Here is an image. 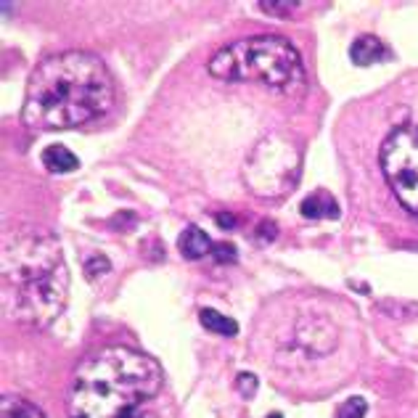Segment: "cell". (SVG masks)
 Segmentation results:
<instances>
[{"instance_id":"6da1fadb","label":"cell","mask_w":418,"mask_h":418,"mask_svg":"<svg viewBox=\"0 0 418 418\" xmlns=\"http://www.w3.org/2000/svg\"><path fill=\"white\" fill-rule=\"evenodd\" d=\"M114 104V82L106 64L85 51L45 58L30 77L21 120L35 130L80 127Z\"/></svg>"},{"instance_id":"7a4b0ae2","label":"cell","mask_w":418,"mask_h":418,"mask_svg":"<svg viewBox=\"0 0 418 418\" xmlns=\"http://www.w3.org/2000/svg\"><path fill=\"white\" fill-rule=\"evenodd\" d=\"M69 292V273L61 246L43 228H16L3 239V310L6 318L45 329Z\"/></svg>"},{"instance_id":"3957f363","label":"cell","mask_w":418,"mask_h":418,"mask_svg":"<svg viewBox=\"0 0 418 418\" xmlns=\"http://www.w3.org/2000/svg\"><path fill=\"white\" fill-rule=\"evenodd\" d=\"M162 368L127 347H106L85 358L69 389L72 418H159Z\"/></svg>"},{"instance_id":"277c9868","label":"cell","mask_w":418,"mask_h":418,"mask_svg":"<svg viewBox=\"0 0 418 418\" xmlns=\"http://www.w3.org/2000/svg\"><path fill=\"white\" fill-rule=\"evenodd\" d=\"M209 74L228 82L254 80L283 96L305 93V67L296 48L280 35H257L217 51L209 61Z\"/></svg>"},{"instance_id":"5b68a950","label":"cell","mask_w":418,"mask_h":418,"mask_svg":"<svg viewBox=\"0 0 418 418\" xmlns=\"http://www.w3.org/2000/svg\"><path fill=\"white\" fill-rule=\"evenodd\" d=\"M244 180L246 188L262 199H278L294 191L299 180V154L294 143L280 135L262 138L246 159Z\"/></svg>"},{"instance_id":"8992f818","label":"cell","mask_w":418,"mask_h":418,"mask_svg":"<svg viewBox=\"0 0 418 418\" xmlns=\"http://www.w3.org/2000/svg\"><path fill=\"white\" fill-rule=\"evenodd\" d=\"M382 170L402 207L418 217V127H400L384 140Z\"/></svg>"},{"instance_id":"52a82bcc","label":"cell","mask_w":418,"mask_h":418,"mask_svg":"<svg viewBox=\"0 0 418 418\" xmlns=\"http://www.w3.org/2000/svg\"><path fill=\"white\" fill-rule=\"evenodd\" d=\"M296 342L313 358H323L336 347V329L323 318H302L296 323Z\"/></svg>"},{"instance_id":"ba28073f","label":"cell","mask_w":418,"mask_h":418,"mask_svg":"<svg viewBox=\"0 0 418 418\" xmlns=\"http://www.w3.org/2000/svg\"><path fill=\"white\" fill-rule=\"evenodd\" d=\"M349 56H352V61H355L358 67H371V64H379V61H384V58L389 56V51H386V45H384L379 37L360 35L355 43H352Z\"/></svg>"},{"instance_id":"9c48e42d","label":"cell","mask_w":418,"mask_h":418,"mask_svg":"<svg viewBox=\"0 0 418 418\" xmlns=\"http://www.w3.org/2000/svg\"><path fill=\"white\" fill-rule=\"evenodd\" d=\"M177 246H180V254L186 260H199V257H204V254H209L214 249L201 228H186L180 233V239H177Z\"/></svg>"},{"instance_id":"30bf717a","label":"cell","mask_w":418,"mask_h":418,"mask_svg":"<svg viewBox=\"0 0 418 418\" xmlns=\"http://www.w3.org/2000/svg\"><path fill=\"white\" fill-rule=\"evenodd\" d=\"M302 214L310 220H329V217H339V207L331 193L315 191L302 201Z\"/></svg>"},{"instance_id":"8fae6325","label":"cell","mask_w":418,"mask_h":418,"mask_svg":"<svg viewBox=\"0 0 418 418\" xmlns=\"http://www.w3.org/2000/svg\"><path fill=\"white\" fill-rule=\"evenodd\" d=\"M43 164H45V170L48 173H56V175H64V173H74L77 167H80V159L72 154L69 148H64V146H48L43 154Z\"/></svg>"},{"instance_id":"7c38bea8","label":"cell","mask_w":418,"mask_h":418,"mask_svg":"<svg viewBox=\"0 0 418 418\" xmlns=\"http://www.w3.org/2000/svg\"><path fill=\"white\" fill-rule=\"evenodd\" d=\"M199 320H201V326L212 333H220V336H236L239 333V323L236 320H230L226 318L223 313H217V310H209L204 307L201 313H199Z\"/></svg>"},{"instance_id":"4fadbf2b","label":"cell","mask_w":418,"mask_h":418,"mask_svg":"<svg viewBox=\"0 0 418 418\" xmlns=\"http://www.w3.org/2000/svg\"><path fill=\"white\" fill-rule=\"evenodd\" d=\"M3 410L8 418H45V413L37 405L21 400V397H11V395L3 397Z\"/></svg>"},{"instance_id":"5bb4252c","label":"cell","mask_w":418,"mask_h":418,"mask_svg":"<svg viewBox=\"0 0 418 418\" xmlns=\"http://www.w3.org/2000/svg\"><path fill=\"white\" fill-rule=\"evenodd\" d=\"M260 6V11H265V14H273V16H280V19H286V16H292L294 11H299L302 8V3H289V0H283V3H278V0H265V3H257Z\"/></svg>"},{"instance_id":"9a60e30c","label":"cell","mask_w":418,"mask_h":418,"mask_svg":"<svg viewBox=\"0 0 418 418\" xmlns=\"http://www.w3.org/2000/svg\"><path fill=\"white\" fill-rule=\"evenodd\" d=\"M366 410H368V402L363 397H349L339 405L336 410V418H366Z\"/></svg>"},{"instance_id":"2e32d148","label":"cell","mask_w":418,"mask_h":418,"mask_svg":"<svg viewBox=\"0 0 418 418\" xmlns=\"http://www.w3.org/2000/svg\"><path fill=\"white\" fill-rule=\"evenodd\" d=\"M111 270V262L106 260L104 254H96V257H90V260L85 262V276L90 280L96 278V276H106Z\"/></svg>"},{"instance_id":"e0dca14e","label":"cell","mask_w":418,"mask_h":418,"mask_svg":"<svg viewBox=\"0 0 418 418\" xmlns=\"http://www.w3.org/2000/svg\"><path fill=\"white\" fill-rule=\"evenodd\" d=\"M236 386H239V392H241L244 397H254V395H257V376L249 373V371H244V373H239Z\"/></svg>"},{"instance_id":"ac0fdd59","label":"cell","mask_w":418,"mask_h":418,"mask_svg":"<svg viewBox=\"0 0 418 418\" xmlns=\"http://www.w3.org/2000/svg\"><path fill=\"white\" fill-rule=\"evenodd\" d=\"M212 254H214V260L220 262H236V246L233 244H217L212 249Z\"/></svg>"},{"instance_id":"d6986e66","label":"cell","mask_w":418,"mask_h":418,"mask_svg":"<svg viewBox=\"0 0 418 418\" xmlns=\"http://www.w3.org/2000/svg\"><path fill=\"white\" fill-rule=\"evenodd\" d=\"M217 223L220 226H233V217L230 214H217Z\"/></svg>"},{"instance_id":"ffe728a7","label":"cell","mask_w":418,"mask_h":418,"mask_svg":"<svg viewBox=\"0 0 418 418\" xmlns=\"http://www.w3.org/2000/svg\"><path fill=\"white\" fill-rule=\"evenodd\" d=\"M270 418H280V416H278V413H273V416H270Z\"/></svg>"}]
</instances>
